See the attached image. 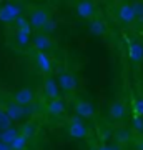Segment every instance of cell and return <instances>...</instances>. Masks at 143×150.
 Returning a JSON list of instances; mask_svg holds the SVG:
<instances>
[{
    "label": "cell",
    "instance_id": "6da1fadb",
    "mask_svg": "<svg viewBox=\"0 0 143 150\" xmlns=\"http://www.w3.org/2000/svg\"><path fill=\"white\" fill-rule=\"evenodd\" d=\"M22 13V7L18 4H4L0 7V22L10 23L15 22Z\"/></svg>",
    "mask_w": 143,
    "mask_h": 150
},
{
    "label": "cell",
    "instance_id": "7a4b0ae2",
    "mask_svg": "<svg viewBox=\"0 0 143 150\" xmlns=\"http://www.w3.org/2000/svg\"><path fill=\"white\" fill-rule=\"evenodd\" d=\"M68 135L72 139H85L88 135V127L83 123L82 118L73 117L68 123Z\"/></svg>",
    "mask_w": 143,
    "mask_h": 150
},
{
    "label": "cell",
    "instance_id": "3957f363",
    "mask_svg": "<svg viewBox=\"0 0 143 150\" xmlns=\"http://www.w3.org/2000/svg\"><path fill=\"white\" fill-rule=\"evenodd\" d=\"M58 87L62 88L63 92H73L75 88H77V85H78V82H77V79H75V75L70 72V70H63V72H60L58 75Z\"/></svg>",
    "mask_w": 143,
    "mask_h": 150
},
{
    "label": "cell",
    "instance_id": "277c9868",
    "mask_svg": "<svg viewBox=\"0 0 143 150\" xmlns=\"http://www.w3.org/2000/svg\"><path fill=\"white\" fill-rule=\"evenodd\" d=\"M48 20H50V15L43 8H35V10H32L30 12V17H28V22H30V27L32 28H43Z\"/></svg>",
    "mask_w": 143,
    "mask_h": 150
},
{
    "label": "cell",
    "instance_id": "5b68a950",
    "mask_svg": "<svg viewBox=\"0 0 143 150\" xmlns=\"http://www.w3.org/2000/svg\"><path fill=\"white\" fill-rule=\"evenodd\" d=\"M75 12L82 18H92L93 20V17L97 13V5L93 2H90V0H82V2H78L75 5Z\"/></svg>",
    "mask_w": 143,
    "mask_h": 150
},
{
    "label": "cell",
    "instance_id": "8992f818",
    "mask_svg": "<svg viewBox=\"0 0 143 150\" xmlns=\"http://www.w3.org/2000/svg\"><path fill=\"white\" fill-rule=\"evenodd\" d=\"M75 115L78 118H93L95 117V107L87 100H78L75 103Z\"/></svg>",
    "mask_w": 143,
    "mask_h": 150
},
{
    "label": "cell",
    "instance_id": "52a82bcc",
    "mask_svg": "<svg viewBox=\"0 0 143 150\" xmlns=\"http://www.w3.org/2000/svg\"><path fill=\"white\" fill-rule=\"evenodd\" d=\"M33 92L28 88V87H23V88H18L13 95V103L20 105V107H27L33 102Z\"/></svg>",
    "mask_w": 143,
    "mask_h": 150
},
{
    "label": "cell",
    "instance_id": "ba28073f",
    "mask_svg": "<svg viewBox=\"0 0 143 150\" xmlns=\"http://www.w3.org/2000/svg\"><path fill=\"white\" fill-rule=\"evenodd\" d=\"M118 20L122 22V23H125V25H130V23H133V22L137 20L132 4H122V5L118 7Z\"/></svg>",
    "mask_w": 143,
    "mask_h": 150
},
{
    "label": "cell",
    "instance_id": "9c48e42d",
    "mask_svg": "<svg viewBox=\"0 0 143 150\" xmlns=\"http://www.w3.org/2000/svg\"><path fill=\"white\" fill-rule=\"evenodd\" d=\"M43 92L45 95L50 98V100H55V98H60V87L58 82L52 79V77H47L45 82H43Z\"/></svg>",
    "mask_w": 143,
    "mask_h": 150
},
{
    "label": "cell",
    "instance_id": "30bf717a",
    "mask_svg": "<svg viewBox=\"0 0 143 150\" xmlns=\"http://www.w3.org/2000/svg\"><path fill=\"white\" fill-rule=\"evenodd\" d=\"M32 43H33V47L37 48V52H45V54H47V50H50V48H52V45H53L52 38L48 37V35H45V33L33 35Z\"/></svg>",
    "mask_w": 143,
    "mask_h": 150
},
{
    "label": "cell",
    "instance_id": "8fae6325",
    "mask_svg": "<svg viewBox=\"0 0 143 150\" xmlns=\"http://www.w3.org/2000/svg\"><path fill=\"white\" fill-rule=\"evenodd\" d=\"M35 64H37V69L43 74H48L52 70V59L45 52H37L35 54Z\"/></svg>",
    "mask_w": 143,
    "mask_h": 150
},
{
    "label": "cell",
    "instance_id": "7c38bea8",
    "mask_svg": "<svg viewBox=\"0 0 143 150\" xmlns=\"http://www.w3.org/2000/svg\"><path fill=\"white\" fill-rule=\"evenodd\" d=\"M108 115H110L111 120H122L125 115H127V107L122 100H115V102L110 105L108 108Z\"/></svg>",
    "mask_w": 143,
    "mask_h": 150
},
{
    "label": "cell",
    "instance_id": "4fadbf2b",
    "mask_svg": "<svg viewBox=\"0 0 143 150\" xmlns=\"http://www.w3.org/2000/svg\"><path fill=\"white\" fill-rule=\"evenodd\" d=\"M128 57L132 62L140 64L143 60V43L142 42H132L128 45Z\"/></svg>",
    "mask_w": 143,
    "mask_h": 150
},
{
    "label": "cell",
    "instance_id": "5bb4252c",
    "mask_svg": "<svg viewBox=\"0 0 143 150\" xmlns=\"http://www.w3.org/2000/svg\"><path fill=\"white\" fill-rule=\"evenodd\" d=\"M67 110V103H65L63 98H55V100H50L47 103V112L50 115H55V117H58L62 113Z\"/></svg>",
    "mask_w": 143,
    "mask_h": 150
},
{
    "label": "cell",
    "instance_id": "9a60e30c",
    "mask_svg": "<svg viewBox=\"0 0 143 150\" xmlns=\"http://www.w3.org/2000/svg\"><path fill=\"white\" fill-rule=\"evenodd\" d=\"M5 112L8 113L12 122H18V120H22L25 117V107H20L17 103H8L5 107Z\"/></svg>",
    "mask_w": 143,
    "mask_h": 150
},
{
    "label": "cell",
    "instance_id": "2e32d148",
    "mask_svg": "<svg viewBox=\"0 0 143 150\" xmlns=\"http://www.w3.org/2000/svg\"><path fill=\"white\" fill-rule=\"evenodd\" d=\"M88 30H90L92 35L101 37V35L106 33V25H105V22L101 20V18H93V20L88 23Z\"/></svg>",
    "mask_w": 143,
    "mask_h": 150
},
{
    "label": "cell",
    "instance_id": "e0dca14e",
    "mask_svg": "<svg viewBox=\"0 0 143 150\" xmlns=\"http://www.w3.org/2000/svg\"><path fill=\"white\" fill-rule=\"evenodd\" d=\"M37 129H38L37 123L32 122V120H28V122H25L20 129H18V132H20V135H23L25 139H32V137H35V134H37Z\"/></svg>",
    "mask_w": 143,
    "mask_h": 150
},
{
    "label": "cell",
    "instance_id": "ac0fdd59",
    "mask_svg": "<svg viewBox=\"0 0 143 150\" xmlns=\"http://www.w3.org/2000/svg\"><path fill=\"white\" fill-rule=\"evenodd\" d=\"M18 135H20L18 129H13V127H12V129H7V130H4V132L0 134V140H2L4 145H8V147H10L12 142H13Z\"/></svg>",
    "mask_w": 143,
    "mask_h": 150
},
{
    "label": "cell",
    "instance_id": "d6986e66",
    "mask_svg": "<svg viewBox=\"0 0 143 150\" xmlns=\"http://www.w3.org/2000/svg\"><path fill=\"white\" fill-rule=\"evenodd\" d=\"M32 30H17V42H18V45L20 47H25V45H28V43L32 42Z\"/></svg>",
    "mask_w": 143,
    "mask_h": 150
},
{
    "label": "cell",
    "instance_id": "ffe728a7",
    "mask_svg": "<svg viewBox=\"0 0 143 150\" xmlns=\"http://www.w3.org/2000/svg\"><path fill=\"white\" fill-rule=\"evenodd\" d=\"M7 129H12V120L8 113L5 112V108H0V130L4 132Z\"/></svg>",
    "mask_w": 143,
    "mask_h": 150
},
{
    "label": "cell",
    "instance_id": "44dd1931",
    "mask_svg": "<svg viewBox=\"0 0 143 150\" xmlns=\"http://www.w3.org/2000/svg\"><path fill=\"white\" fill-rule=\"evenodd\" d=\"M28 145V139H25L23 135H18L10 145V150H25Z\"/></svg>",
    "mask_w": 143,
    "mask_h": 150
},
{
    "label": "cell",
    "instance_id": "7402d4cb",
    "mask_svg": "<svg viewBox=\"0 0 143 150\" xmlns=\"http://www.w3.org/2000/svg\"><path fill=\"white\" fill-rule=\"evenodd\" d=\"M133 113H135V117L143 118V97L135 98V102H133Z\"/></svg>",
    "mask_w": 143,
    "mask_h": 150
},
{
    "label": "cell",
    "instance_id": "603a6c76",
    "mask_svg": "<svg viewBox=\"0 0 143 150\" xmlns=\"http://www.w3.org/2000/svg\"><path fill=\"white\" fill-rule=\"evenodd\" d=\"M115 139H117L118 144H127L128 140H130V132L127 129H120L115 135Z\"/></svg>",
    "mask_w": 143,
    "mask_h": 150
},
{
    "label": "cell",
    "instance_id": "cb8c5ba5",
    "mask_svg": "<svg viewBox=\"0 0 143 150\" xmlns=\"http://www.w3.org/2000/svg\"><path fill=\"white\" fill-rule=\"evenodd\" d=\"M15 23H17V30H32L30 22H28V18H25V17H18L15 20Z\"/></svg>",
    "mask_w": 143,
    "mask_h": 150
},
{
    "label": "cell",
    "instance_id": "d4e9b609",
    "mask_svg": "<svg viewBox=\"0 0 143 150\" xmlns=\"http://www.w3.org/2000/svg\"><path fill=\"white\" fill-rule=\"evenodd\" d=\"M57 27H58V22L55 20V18H50V20L45 23V27L42 28L43 32H45V35H48V33H53L55 30H57Z\"/></svg>",
    "mask_w": 143,
    "mask_h": 150
},
{
    "label": "cell",
    "instance_id": "484cf974",
    "mask_svg": "<svg viewBox=\"0 0 143 150\" xmlns=\"http://www.w3.org/2000/svg\"><path fill=\"white\" fill-rule=\"evenodd\" d=\"M132 7H133V12H135V18L143 20V2H133Z\"/></svg>",
    "mask_w": 143,
    "mask_h": 150
},
{
    "label": "cell",
    "instance_id": "4316f807",
    "mask_svg": "<svg viewBox=\"0 0 143 150\" xmlns=\"http://www.w3.org/2000/svg\"><path fill=\"white\" fill-rule=\"evenodd\" d=\"M133 129L137 130L138 134L143 132V118L142 117H133Z\"/></svg>",
    "mask_w": 143,
    "mask_h": 150
},
{
    "label": "cell",
    "instance_id": "83f0119b",
    "mask_svg": "<svg viewBox=\"0 0 143 150\" xmlns=\"http://www.w3.org/2000/svg\"><path fill=\"white\" fill-rule=\"evenodd\" d=\"M98 150H120L117 145H100Z\"/></svg>",
    "mask_w": 143,
    "mask_h": 150
}]
</instances>
